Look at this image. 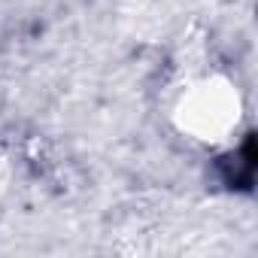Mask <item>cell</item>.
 I'll return each mask as SVG.
<instances>
[{
	"label": "cell",
	"mask_w": 258,
	"mask_h": 258,
	"mask_svg": "<svg viewBox=\"0 0 258 258\" xmlns=\"http://www.w3.org/2000/svg\"><path fill=\"white\" fill-rule=\"evenodd\" d=\"M243 94L225 73H204L188 79L170 106L173 127L204 149H225L243 127Z\"/></svg>",
	"instance_id": "6da1fadb"
}]
</instances>
